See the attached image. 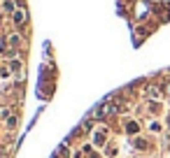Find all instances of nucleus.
<instances>
[{"mask_svg":"<svg viewBox=\"0 0 170 158\" xmlns=\"http://www.w3.org/2000/svg\"><path fill=\"white\" fill-rule=\"evenodd\" d=\"M126 130H128V132H138V123H135V121H128V123H126Z\"/></svg>","mask_w":170,"mask_h":158,"instance_id":"nucleus-3","label":"nucleus"},{"mask_svg":"<svg viewBox=\"0 0 170 158\" xmlns=\"http://www.w3.org/2000/svg\"><path fill=\"white\" fill-rule=\"evenodd\" d=\"M9 19H12V23H14V26L23 28V26H26V21H28V16H26V9L17 7V9L12 12V14H9Z\"/></svg>","mask_w":170,"mask_h":158,"instance_id":"nucleus-1","label":"nucleus"},{"mask_svg":"<svg viewBox=\"0 0 170 158\" xmlns=\"http://www.w3.org/2000/svg\"><path fill=\"white\" fill-rule=\"evenodd\" d=\"M19 42H21V35H12V37H9V44H14V47H17Z\"/></svg>","mask_w":170,"mask_h":158,"instance_id":"nucleus-4","label":"nucleus"},{"mask_svg":"<svg viewBox=\"0 0 170 158\" xmlns=\"http://www.w3.org/2000/svg\"><path fill=\"white\" fill-rule=\"evenodd\" d=\"M2 9H5V12H9V14H12L14 9H17V2H14V0H2Z\"/></svg>","mask_w":170,"mask_h":158,"instance_id":"nucleus-2","label":"nucleus"}]
</instances>
